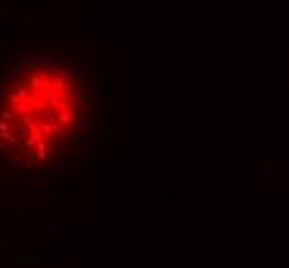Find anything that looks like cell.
Here are the masks:
<instances>
[{
    "mask_svg": "<svg viewBox=\"0 0 289 268\" xmlns=\"http://www.w3.org/2000/svg\"><path fill=\"white\" fill-rule=\"evenodd\" d=\"M75 97L68 81L52 68H31L0 107V124L17 122L21 142L43 149L48 142L54 153L58 140L75 122Z\"/></svg>",
    "mask_w": 289,
    "mask_h": 268,
    "instance_id": "obj_1",
    "label": "cell"
}]
</instances>
